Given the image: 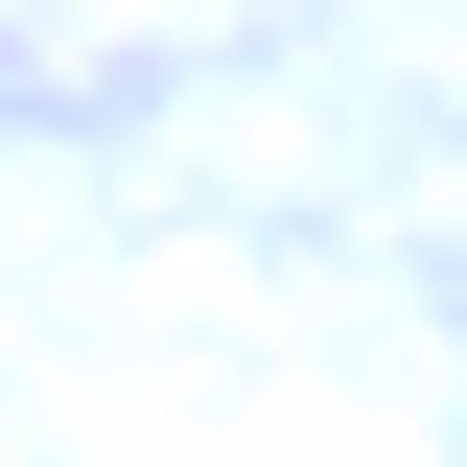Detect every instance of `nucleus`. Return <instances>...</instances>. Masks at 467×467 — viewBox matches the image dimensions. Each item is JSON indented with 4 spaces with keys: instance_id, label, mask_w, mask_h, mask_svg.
<instances>
[]
</instances>
